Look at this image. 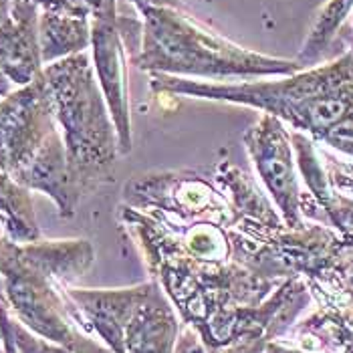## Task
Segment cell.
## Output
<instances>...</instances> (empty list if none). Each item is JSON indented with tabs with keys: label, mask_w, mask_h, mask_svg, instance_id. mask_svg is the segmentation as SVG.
<instances>
[{
	"label": "cell",
	"mask_w": 353,
	"mask_h": 353,
	"mask_svg": "<svg viewBox=\"0 0 353 353\" xmlns=\"http://www.w3.org/2000/svg\"><path fill=\"white\" fill-rule=\"evenodd\" d=\"M0 230L19 245L41 239L30 190L0 172Z\"/></svg>",
	"instance_id": "12"
},
{
	"label": "cell",
	"mask_w": 353,
	"mask_h": 353,
	"mask_svg": "<svg viewBox=\"0 0 353 353\" xmlns=\"http://www.w3.org/2000/svg\"><path fill=\"white\" fill-rule=\"evenodd\" d=\"M174 353H208L200 335L192 329V327H184L180 333V339L176 343V352Z\"/></svg>",
	"instance_id": "18"
},
{
	"label": "cell",
	"mask_w": 353,
	"mask_h": 353,
	"mask_svg": "<svg viewBox=\"0 0 353 353\" xmlns=\"http://www.w3.org/2000/svg\"><path fill=\"white\" fill-rule=\"evenodd\" d=\"M121 204L176 222H212L232 228L236 216L212 178L196 170H165L130 178L121 188Z\"/></svg>",
	"instance_id": "7"
},
{
	"label": "cell",
	"mask_w": 353,
	"mask_h": 353,
	"mask_svg": "<svg viewBox=\"0 0 353 353\" xmlns=\"http://www.w3.org/2000/svg\"><path fill=\"white\" fill-rule=\"evenodd\" d=\"M12 87H14V85H12V81H10L8 75H6V57H4L2 49H0V99L6 97L8 93H12V91H14Z\"/></svg>",
	"instance_id": "19"
},
{
	"label": "cell",
	"mask_w": 353,
	"mask_h": 353,
	"mask_svg": "<svg viewBox=\"0 0 353 353\" xmlns=\"http://www.w3.org/2000/svg\"><path fill=\"white\" fill-rule=\"evenodd\" d=\"M136 10L143 8V6H176V8H184V4L180 0H130Z\"/></svg>",
	"instance_id": "20"
},
{
	"label": "cell",
	"mask_w": 353,
	"mask_h": 353,
	"mask_svg": "<svg viewBox=\"0 0 353 353\" xmlns=\"http://www.w3.org/2000/svg\"><path fill=\"white\" fill-rule=\"evenodd\" d=\"M91 47V19L53 10L39 14V49L43 67Z\"/></svg>",
	"instance_id": "11"
},
{
	"label": "cell",
	"mask_w": 353,
	"mask_h": 353,
	"mask_svg": "<svg viewBox=\"0 0 353 353\" xmlns=\"http://www.w3.org/2000/svg\"><path fill=\"white\" fill-rule=\"evenodd\" d=\"M0 343L10 353H77L34 335L6 309V305H0ZM95 353L113 352L109 347H103L101 352Z\"/></svg>",
	"instance_id": "15"
},
{
	"label": "cell",
	"mask_w": 353,
	"mask_h": 353,
	"mask_svg": "<svg viewBox=\"0 0 353 353\" xmlns=\"http://www.w3.org/2000/svg\"><path fill=\"white\" fill-rule=\"evenodd\" d=\"M212 178L218 188L224 192L236 222L252 220L267 226L285 222L267 190H263L256 178H252L243 168L230 162H220L212 170Z\"/></svg>",
	"instance_id": "10"
},
{
	"label": "cell",
	"mask_w": 353,
	"mask_h": 353,
	"mask_svg": "<svg viewBox=\"0 0 353 353\" xmlns=\"http://www.w3.org/2000/svg\"><path fill=\"white\" fill-rule=\"evenodd\" d=\"M0 172L49 196L61 218L75 216L87 196L71 170L43 73L0 99Z\"/></svg>",
	"instance_id": "3"
},
{
	"label": "cell",
	"mask_w": 353,
	"mask_h": 353,
	"mask_svg": "<svg viewBox=\"0 0 353 353\" xmlns=\"http://www.w3.org/2000/svg\"><path fill=\"white\" fill-rule=\"evenodd\" d=\"M345 41H347V45H350V51L353 53V32H352V34H347V37H345Z\"/></svg>",
	"instance_id": "22"
},
{
	"label": "cell",
	"mask_w": 353,
	"mask_h": 353,
	"mask_svg": "<svg viewBox=\"0 0 353 353\" xmlns=\"http://www.w3.org/2000/svg\"><path fill=\"white\" fill-rule=\"evenodd\" d=\"M150 89L158 95H184L259 109L315 143H325L337 128L353 119V53L347 49L325 65L271 81L212 83L152 75Z\"/></svg>",
	"instance_id": "1"
},
{
	"label": "cell",
	"mask_w": 353,
	"mask_h": 353,
	"mask_svg": "<svg viewBox=\"0 0 353 353\" xmlns=\"http://www.w3.org/2000/svg\"><path fill=\"white\" fill-rule=\"evenodd\" d=\"M87 331L113 353H174L180 319L160 283L150 279L125 289L65 287Z\"/></svg>",
	"instance_id": "5"
},
{
	"label": "cell",
	"mask_w": 353,
	"mask_h": 353,
	"mask_svg": "<svg viewBox=\"0 0 353 353\" xmlns=\"http://www.w3.org/2000/svg\"><path fill=\"white\" fill-rule=\"evenodd\" d=\"M141 43L134 65L150 75H170L198 81H256L299 73L297 59L254 53L204 27L184 8L143 6Z\"/></svg>",
	"instance_id": "2"
},
{
	"label": "cell",
	"mask_w": 353,
	"mask_h": 353,
	"mask_svg": "<svg viewBox=\"0 0 353 353\" xmlns=\"http://www.w3.org/2000/svg\"><path fill=\"white\" fill-rule=\"evenodd\" d=\"M39 12L12 0H0V49L6 57H23L37 47Z\"/></svg>",
	"instance_id": "13"
},
{
	"label": "cell",
	"mask_w": 353,
	"mask_h": 353,
	"mask_svg": "<svg viewBox=\"0 0 353 353\" xmlns=\"http://www.w3.org/2000/svg\"><path fill=\"white\" fill-rule=\"evenodd\" d=\"M271 339L261 331H246L239 339H234L228 347L218 353H265V347Z\"/></svg>",
	"instance_id": "17"
},
{
	"label": "cell",
	"mask_w": 353,
	"mask_h": 353,
	"mask_svg": "<svg viewBox=\"0 0 353 353\" xmlns=\"http://www.w3.org/2000/svg\"><path fill=\"white\" fill-rule=\"evenodd\" d=\"M2 234V232H0ZM0 305H4V295H2V281H0Z\"/></svg>",
	"instance_id": "23"
},
{
	"label": "cell",
	"mask_w": 353,
	"mask_h": 353,
	"mask_svg": "<svg viewBox=\"0 0 353 353\" xmlns=\"http://www.w3.org/2000/svg\"><path fill=\"white\" fill-rule=\"evenodd\" d=\"M245 148L259 182L271 196L287 226L305 222L301 214V188L297 178V160L293 139L287 125L263 113L245 134Z\"/></svg>",
	"instance_id": "8"
},
{
	"label": "cell",
	"mask_w": 353,
	"mask_h": 353,
	"mask_svg": "<svg viewBox=\"0 0 353 353\" xmlns=\"http://www.w3.org/2000/svg\"><path fill=\"white\" fill-rule=\"evenodd\" d=\"M119 17L121 14L91 21V53L97 81L115 123L119 152L130 154L134 137L128 91V43L121 32Z\"/></svg>",
	"instance_id": "9"
},
{
	"label": "cell",
	"mask_w": 353,
	"mask_h": 353,
	"mask_svg": "<svg viewBox=\"0 0 353 353\" xmlns=\"http://www.w3.org/2000/svg\"><path fill=\"white\" fill-rule=\"evenodd\" d=\"M321 156V154H319ZM323 165H325L327 178L331 182L333 188H337L339 192H352L353 194V163L341 162L329 154L321 156Z\"/></svg>",
	"instance_id": "16"
},
{
	"label": "cell",
	"mask_w": 353,
	"mask_h": 353,
	"mask_svg": "<svg viewBox=\"0 0 353 353\" xmlns=\"http://www.w3.org/2000/svg\"><path fill=\"white\" fill-rule=\"evenodd\" d=\"M54 119L71 170L85 194L108 184L115 168L119 139L108 101L87 53L59 59L43 67Z\"/></svg>",
	"instance_id": "4"
},
{
	"label": "cell",
	"mask_w": 353,
	"mask_h": 353,
	"mask_svg": "<svg viewBox=\"0 0 353 353\" xmlns=\"http://www.w3.org/2000/svg\"><path fill=\"white\" fill-rule=\"evenodd\" d=\"M0 281L6 309L34 335L71 352L95 353L108 347L83 325L65 287L23 254L21 245L0 234Z\"/></svg>",
	"instance_id": "6"
},
{
	"label": "cell",
	"mask_w": 353,
	"mask_h": 353,
	"mask_svg": "<svg viewBox=\"0 0 353 353\" xmlns=\"http://www.w3.org/2000/svg\"><path fill=\"white\" fill-rule=\"evenodd\" d=\"M352 10L353 0H327L323 8L319 10L297 57V63L303 69L317 63L325 54L329 45L335 41V37L345 25L347 17L352 14Z\"/></svg>",
	"instance_id": "14"
},
{
	"label": "cell",
	"mask_w": 353,
	"mask_h": 353,
	"mask_svg": "<svg viewBox=\"0 0 353 353\" xmlns=\"http://www.w3.org/2000/svg\"><path fill=\"white\" fill-rule=\"evenodd\" d=\"M339 313H341V317L345 319V323L353 329V309H350V311H339Z\"/></svg>",
	"instance_id": "21"
}]
</instances>
